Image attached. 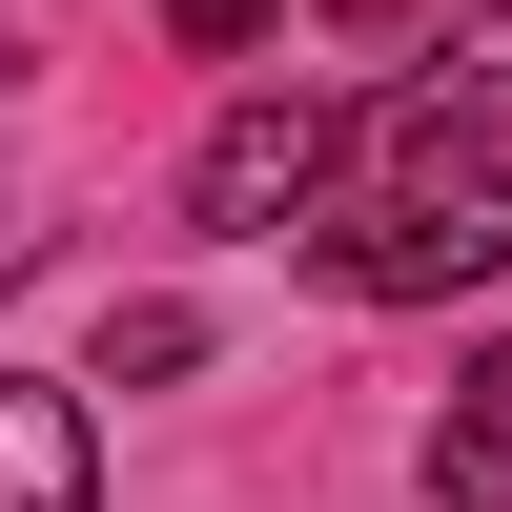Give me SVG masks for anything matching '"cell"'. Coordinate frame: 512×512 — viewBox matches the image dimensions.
<instances>
[{
    "mask_svg": "<svg viewBox=\"0 0 512 512\" xmlns=\"http://www.w3.org/2000/svg\"><path fill=\"white\" fill-rule=\"evenodd\" d=\"M431 492H512V349L451 390V431H431Z\"/></svg>",
    "mask_w": 512,
    "mask_h": 512,
    "instance_id": "5b68a950",
    "label": "cell"
},
{
    "mask_svg": "<svg viewBox=\"0 0 512 512\" xmlns=\"http://www.w3.org/2000/svg\"><path fill=\"white\" fill-rule=\"evenodd\" d=\"M287 0H164V41H267Z\"/></svg>",
    "mask_w": 512,
    "mask_h": 512,
    "instance_id": "52a82bcc",
    "label": "cell"
},
{
    "mask_svg": "<svg viewBox=\"0 0 512 512\" xmlns=\"http://www.w3.org/2000/svg\"><path fill=\"white\" fill-rule=\"evenodd\" d=\"M308 267L349 287V308H451V287H512V144L390 123V164L308 205Z\"/></svg>",
    "mask_w": 512,
    "mask_h": 512,
    "instance_id": "6da1fadb",
    "label": "cell"
},
{
    "mask_svg": "<svg viewBox=\"0 0 512 512\" xmlns=\"http://www.w3.org/2000/svg\"><path fill=\"white\" fill-rule=\"evenodd\" d=\"M164 369H205V308H123V328H103V369H82V390H164Z\"/></svg>",
    "mask_w": 512,
    "mask_h": 512,
    "instance_id": "8992f818",
    "label": "cell"
},
{
    "mask_svg": "<svg viewBox=\"0 0 512 512\" xmlns=\"http://www.w3.org/2000/svg\"><path fill=\"white\" fill-rule=\"evenodd\" d=\"M0 512H103V431L41 369H0Z\"/></svg>",
    "mask_w": 512,
    "mask_h": 512,
    "instance_id": "3957f363",
    "label": "cell"
},
{
    "mask_svg": "<svg viewBox=\"0 0 512 512\" xmlns=\"http://www.w3.org/2000/svg\"><path fill=\"white\" fill-rule=\"evenodd\" d=\"M21 267H41V205H0V287H21Z\"/></svg>",
    "mask_w": 512,
    "mask_h": 512,
    "instance_id": "ba28073f",
    "label": "cell"
},
{
    "mask_svg": "<svg viewBox=\"0 0 512 512\" xmlns=\"http://www.w3.org/2000/svg\"><path fill=\"white\" fill-rule=\"evenodd\" d=\"M349 21H431V0H349Z\"/></svg>",
    "mask_w": 512,
    "mask_h": 512,
    "instance_id": "9c48e42d",
    "label": "cell"
},
{
    "mask_svg": "<svg viewBox=\"0 0 512 512\" xmlns=\"http://www.w3.org/2000/svg\"><path fill=\"white\" fill-rule=\"evenodd\" d=\"M410 123H451V144H512V0H492V21H451L431 62H410Z\"/></svg>",
    "mask_w": 512,
    "mask_h": 512,
    "instance_id": "277c9868",
    "label": "cell"
},
{
    "mask_svg": "<svg viewBox=\"0 0 512 512\" xmlns=\"http://www.w3.org/2000/svg\"><path fill=\"white\" fill-rule=\"evenodd\" d=\"M328 164H349V123H328V103H226V123H205V164H185V205H205V226H308Z\"/></svg>",
    "mask_w": 512,
    "mask_h": 512,
    "instance_id": "7a4b0ae2",
    "label": "cell"
}]
</instances>
